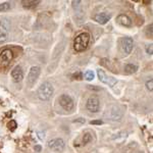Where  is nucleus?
Masks as SVG:
<instances>
[{
    "mask_svg": "<svg viewBox=\"0 0 153 153\" xmlns=\"http://www.w3.org/2000/svg\"><path fill=\"white\" fill-rule=\"evenodd\" d=\"M22 3L26 8H34L40 3V1L39 0H24V1H22Z\"/></svg>",
    "mask_w": 153,
    "mask_h": 153,
    "instance_id": "nucleus-14",
    "label": "nucleus"
},
{
    "mask_svg": "<svg viewBox=\"0 0 153 153\" xmlns=\"http://www.w3.org/2000/svg\"><path fill=\"white\" fill-rule=\"evenodd\" d=\"M97 75H98V78H99V80L101 82L106 84V85H108V86H110V87H113V86L117 84V80H115L114 78L107 76L102 70H98Z\"/></svg>",
    "mask_w": 153,
    "mask_h": 153,
    "instance_id": "nucleus-9",
    "label": "nucleus"
},
{
    "mask_svg": "<svg viewBox=\"0 0 153 153\" xmlns=\"http://www.w3.org/2000/svg\"><path fill=\"white\" fill-rule=\"evenodd\" d=\"M138 70V66L135 65H127L125 66V71L128 74H134Z\"/></svg>",
    "mask_w": 153,
    "mask_h": 153,
    "instance_id": "nucleus-16",
    "label": "nucleus"
},
{
    "mask_svg": "<svg viewBox=\"0 0 153 153\" xmlns=\"http://www.w3.org/2000/svg\"><path fill=\"white\" fill-rule=\"evenodd\" d=\"M8 129L9 130H11V131H13V130H16V127H18V125H16V123L14 122V120H10V122L8 123Z\"/></svg>",
    "mask_w": 153,
    "mask_h": 153,
    "instance_id": "nucleus-20",
    "label": "nucleus"
},
{
    "mask_svg": "<svg viewBox=\"0 0 153 153\" xmlns=\"http://www.w3.org/2000/svg\"><path fill=\"white\" fill-rule=\"evenodd\" d=\"M13 53L10 49H4L0 52V68H6L10 65Z\"/></svg>",
    "mask_w": 153,
    "mask_h": 153,
    "instance_id": "nucleus-3",
    "label": "nucleus"
},
{
    "mask_svg": "<svg viewBox=\"0 0 153 153\" xmlns=\"http://www.w3.org/2000/svg\"><path fill=\"white\" fill-rule=\"evenodd\" d=\"M91 125H101L102 124V120H93V122L90 123Z\"/></svg>",
    "mask_w": 153,
    "mask_h": 153,
    "instance_id": "nucleus-23",
    "label": "nucleus"
},
{
    "mask_svg": "<svg viewBox=\"0 0 153 153\" xmlns=\"http://www.w3.org/2000/svg\"><path fill=\"white\" fill-rule=\"evenodd\" d=\"M75 122H82V123H85V120H76Z\"/></svg>",
    "mask_w": 153,
    "mask_h": 153,
    "instance_id": "nucleus-24",
    "label": "nucleus"
},
{
    "mask_svg": "<svg viewBox=\"0 0 153 153\" xmlns=\"http://www.w3.org/2000/svg\"><path fill=\"white\" fill-rule=\"evenodd\" d=\"M58 102L60 104L61 107L63 108L66 111H71L74 109V100L71 99V97L68 94H62L59 96L58 98Z\"/></svg>",
    "mask_w": 153,
    "mask_h": 153,
    "instance_id": "nucleus-4",
    "label": "nucleus"
},
{
    "mask_svg": "<svg viewBox=\"0 0 153 153\" xmlns=\"http://www.w3.org/2000/svg\"><path fill=\"white\" fill-rule=\"evenodd\" d=\"M152 48H153V46H152V44H149V45H147V47H146V51H147V53L148 54H150L151 55L152 54Z\"/></svg>",
    "mask_w": 153,
    "mask_h": 153,
    "instance_id": "nucleus-22",
    "label": "nucleus"
},
{
    "mask_svg": "<svg viewBox=\"0 0 153 153\" xmlns=\"http://www.w3.org/2000/svg\"><path fill=\"white\" fill-rule=\"evenodd\" d=\"M35 148H36L37 150H38V151H40V150H41V147L40 146H36Z\"/></svg>",
    "mask_w": 153,
    "mask_h": 153,
    "instance_id": "nucleus-25",
    "label": "nucleus"
},
{
    "mask_svg": "<svg viewBox=\"0 0 153 153\" xmlns=\"http://www.w3.org/2000/svg\"><path fill=\"white\" fill-rule=\"evenodd\" d=\"M86 107H87V109L90 112H93V113L98 112L99 111V107H100L99 98H98L97 96H91L87 101Z\"/></svg>",
    "mask_w": 153,
    "mask_h": 153,
    "instance_id": "nucleus-5",
    "label": "nucleus"
},
{
    "mask_svg": "<svg viewBox=\"0 0 153 153\" xmlns=\"http://www.w3.org/2000/svg\"><path fill=\"white\" fill-rule=\"evenodd\" d=\"M41 73V68L39 66H32L29 71V75L27 76V82L30 86H32L39 78V75Z\"/></svg>",
    "mask_w": 153,
    "mask_h": 153,
    "instance_id": "nucleus-8",
    "label": "nucleus"
},
{
    "mask_svg": "<svg viewBox=\"0 0 153 153\" xmlns=\"http://www.w3.org/2000/svg\"><path fill=\"white\" fill-rule=\"evenodd\" d=\"M8 38V32H7V29L4 26L0 25V43H3L5 42Z\"/></svg>",
    "mask_w": 153,
    "mask_h": 153,
    "instance_id": "nucleus-15",
    "label": "nucleus"
},
{
    "mask_svg": "<svg viewBox=\"0 0 153 153\" xmlns=\"http://www.w3.org/2000/svg\"><path fill=\"white\" fill-rule=\"evenodd\" d=\"M146 87H147L148 90L150 91V92H152V90H153V80H152V79H150L149 81H147Z\"/></svg>",
    "mask_w": 153,
    "mask_h": 153,
    "instance_id": "nucleus-21",
    "label": "nucleus"
},
{
    "mask_svg": "<svg viewBox=\"0 0 153 153\" xmlns=\"http://www.w3.org/2000/svg\"><path fill=\"white\" fill-rule=\"evenodd\" d=\"M11 78L16 83H19L23 80L24 73H23V70H22V68L19 65H16V68L11 71Z\"/></svg>",
    "mask_w": 153,
    "mask_h": 153,
    "instance_id": "nucleus-11",
    "label": "nucleus"
},
{
    "mask_svg": "<svg viewBox=\"0 0 153 153\" xmlns=\"http://www.w3.org/2000/svg\"><path fill=\"white\" fill-rule=\"evenodd\" d=\"M53 86L52 84H50L49 82H44L43 84H41V86L38 89V98L42 101H47L52 97L53 95Z\"/></svg>",
    "mask_w": 153,
    "mask_h": 153,
    "instance_id": "nucleus-2",
    "label": "nucleus"
},
{
    "mask_svg": "<svg viewBox=\"0 0 153 153\" xmlns=\"http://www.w3.org/2000/svg\"><path fill=\"white\" fill-rule=\"evenodd\" d=\"M117 23L124 27H130L132 25V19L127 14H120L117 18Z\"/></svg>",
    "mask_w": 153,
    "mask_h": 153,
    "instance_id": "nucleus-13",
    "label": "nucleus"
},
{
    "mask_svg": "<svg viewBox=\"0 0 153 153\" xmlns=\"http://www.w3.org/2000/svg\"><path fill=\"white\" fill-rule=\"evenodd\" d=\"M91 141H92V135L89 134V133H86L83 137V144L86 145V144H88V143H90Z\"/></svg>",
    "mask_w": 153,
    "mask_h": 153,
    "instance_id": "nucleus-18",
    "label": "nucleus"
},
{
    "mask_svg": "<svg viewBox=\"0 0 153 153\" xmlns=\"http://www.w3.org/2000/svg\"><path fill=\"white\" fill-rule=\"evenodd\" d=\"M89 42H90V35L88 33H82L76 37L74 41V48L76 52H82L87 49Z\"/></svg>",
    "mask_w": 153,
    "mask_h": 153,
    "instance_id": "nucleus-1",
    "label": "nucleus"
},
{
    "mask_svg": "<svg viewBox=\"0 0 153 153\" xmlns=\"http://www.w3.org/2000/svg\"><path fill=\"white\" fill-rule=\"evenodd\" d=\"M84 76H85V79L87 81H92L93 79L95 78V75H94V73H93L92 71H87L85 73V75H84Z\"/></svg>",
    "mask_w": 153,
    "mask_h": 153,
    "instance_id": "nucleus-19",
    "label": "nucleus"
},
{
    "mask_svg": "<svg viewBox=\"0 0 153 153\" xmlns=\"http://www.w3.org/2000/svg\"><path fill=\"white\" fill-rule=\"evenodd\" d=\"M108 114V117H109L110 120H120V118L123 117V111L118 106H115V105H112L110 106L109 108L107 109V112Z\"/></svg>",
    "mask_w": 153,
    "mask_h": 153,
    "instance_id": "nucleus-7",
    "label": "nucleus"
},
{
    "mask_svg": "<svg viewBox=\"0 0 153 153\" xmlns=\"http://www.w3.org/2000/svg\"><path fill=\"white\" fill-rule=\"evenodd\" d=\"M65 141H63L61 138H55V139H52L48 142V147L50 148L51 150L55 152H61L65 149Z\"/></svg>",
    "mask_w": 153,
    "mask_h": 153,
    "instance_id": "nucleus-6",
    "label": "nucleus"
},
{
    "mask_svg": "<svg viewBox=\"0 0 153 153\" xmlns=\"http://www.w3.org/2000/svg\"><path fill=\"white\" fill-rule=\"evenodd\" d=\"M10 9V3L9 2H3V3H0V12L6 11Z\"/></svg>",
    "mask_w": 153,
    "mask_h": 153,
    "instance_id": "nucleus-17",
    "label": "nucleus"
},
{
    "mask_svg": "<svg viewBox=\"0 0 153 153\" xmlns=\"http://www.w3.org/2000/svg\"><path fill=\"white\" fill-rule=\"evenodd\" d=\"M110 18H111V16H110L109 13H106V12H100V13H97L94 16V21H96L98 24H100V25H104L109 21Z\"/></svg>",
    "mask_w": 153,
    "mask_h": 153,
    "instance_id": "nucleus-12",
    "label": "nucleus"
},
{
    "mask_svg": "<svg viewBox=\"0 0 153 153\" xmlns=\"http://www.w3.org/2000/svg\"><path fill=\"white\" fill-rule=\"evenodd\" d=\"M120 46H122L123 51L126 54H130L133 50V46H134V41L131 37H125L120 40Z\"/></svg>",
    "mask_w": 153,
    "mask_h": 153,
    "instance_id": "nucleus-10",
    "label": "nucleus"
}]
</instances>
